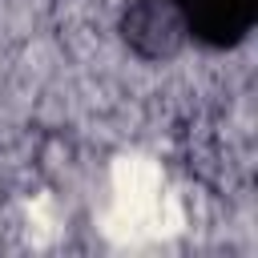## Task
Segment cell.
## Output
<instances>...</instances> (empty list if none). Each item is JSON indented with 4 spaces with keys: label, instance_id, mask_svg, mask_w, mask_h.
<instances>
[{
    "label": "cell",
    "instance_id": "1",
    "mask_svg": "<svg viewBox=\"0 0 258 258\" xmlns=\"http://www.w3.org/2000/svg\"><path fill=\"white\" fill-rule=\"evenodd\" d=\"M169 8L202 48H238L258 24V0H169Z\"/></svg>",
    "mask_w": 258,
    "mask_h": 258
},
{
    "label": "cell",
    "instance_id": "2",
    "mask_svg": "<svg viewBox=\"0 0 258 258\" xmlns=\"http://www.w3.org/2000/svg\"><path fill=\"white\" fill-rule=\"evenodd\" d=\"M117 32L129 44V52H137L141 60H169L189 44L169 0H129Z\"/></svg>",
    "mask_w": 258,
    "mask_h": 258
}]
</instances>
